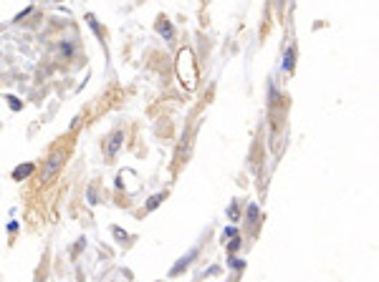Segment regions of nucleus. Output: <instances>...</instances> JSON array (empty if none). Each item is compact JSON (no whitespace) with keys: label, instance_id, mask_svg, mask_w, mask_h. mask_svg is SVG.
I'll return each instance as SVG.
<instances>
[{"label":"nucleus","instance_id":"obj_5","mask_svg":"<svg viewBox=\"0 0 379 282\" xmlns=\"http://www.w3.org/2000/svg\"><path fill=\"white\" fill-rule=\"evenodd\" d=\"M31 171H33V164H23V166H18V169L13 171V176H16V179H23V176H28Z\"/></svg>","mask_w":379,"mask_h":282},{"label":"nucleus","instance_id":"obj_3","mask_svg":"<svg viewBox=\"0 0 379 282\" xmlns=\"http://www.w3.org/2000/svg\"><path fill=\"white\" fill-rule=\"evenodd\" d=\"M58 166H61V154H53V156L48 159V166L43 169V181H46V179H51V176L56 174V169H58Z\"/></svg>","mask_w":379,"mask_h":282},{"label":"nucleus","instance_id":"obj_6","mask_svg":"<svg viewBox=\"0 0 379 282\" xmlns=\"http://www.w3.org/2000/svg\"><path fill=\"white\" fill-rule=\"evenodd\" d=\"M159 33H162L164 38H172V28H169V26H164V23H159Z\"/></svg>","mask_w":379,"mask_h":282},{"label":"nucleus","instance_id":"obj_8","mask_svg":"<svg viewBox=\"0 0 379 282\" xmlns=\"http://www.w3.org/2000/svg\"><path fill=\"white\" fill-rule=\"evenodd\" d=\"M235 234H238V232H235V227H230V229H225V232H223V237H225V239H228V237H230V239H235Z\"/></svg>","mask_w":379,"mask_h":282},{"label":"nucleus","instance_id":"obj_2","mask_svg":"<svg viewBox=\"0 0 379 282\" xmlns=\"http://www.w3.org/2000/svg\"><path fill=\"white\" fill-rule=\"evenodd\" d=\"M195 257H198V247H195V249H190V254H184V257H182V259H179V262H177V264L172 267V274H179V272H182L184 267H190V264H193V259H195Z\"/></svg>","mask_w":379,"mask_h":282},{"label":"nucleus","instance_id":"obj_10","mask_svg":"<svg viewBox=\"0 0 379 282\" xmlns=\"http://www.w3.org/2000/svg\"><path fill=\"white\" fill-rule=\"evenodd\" d=\"M114 234H116V237H119V239H129V237H127V234H124V232H121V229H114Z\"/></svg>","mask_w":379,"mask_h":282},{"label":"nucleus","instance_id":"obj_7","mask_svg":"<svg viewBox=\"0 0 379 282\" xmlns=\"http://www.w3.org/2000/svg\"><path fill=\"white\" fill-rule=\"evenodd\" d=\"M162 199H164V194H157V197H152V202H149V209H154V207H157Z\"/></svg>","mask_w":379,"mask_h":282},{"label":"nucleus","instance_id":"obj_4","mask_svg":"<svg viewBox=\"0 0 379 282\" xmlns=\"http://www.w3.org/2000/svg\"><path fill=\"white\" fill-rule=\"evenodd\" d=\"M121 139H124V134H121V131H116V134L111 136V141H109V149H106V156H114V154L119 151V146H121Z\"/></svg>","mask_w":379,"mask_h":282},{"label":"nucleus","instance_id":"obj_1","mask_svg":"<svg viewBox=\"0 0 379 282\" xmlns=\"http://www.w3.org/2000/svg\"><path fill=\"white\" fill-rule=\"evenodd\" d=\"M177 73H179V78H182V83L187 86V88H195V83H198V66H195V56H193V51H179V61H177Z\"/></svg>","mask_w":379,"mask_h":282},{"label":"nucleus","instance_id":"obj_9","mask_svg":"<svg viewBox=\"0 0 379 282\" xmlns=\"http://www.w3.org/2000/svg\"><path fill=\"white\" fill-rule=\"evenodd\" d=\"M291 58H293V51H288V53H286V63H283L286 68H291V66H293V61H291Z\"/></svg>","mask_w":379,"mask_h":282}]
</instances>
